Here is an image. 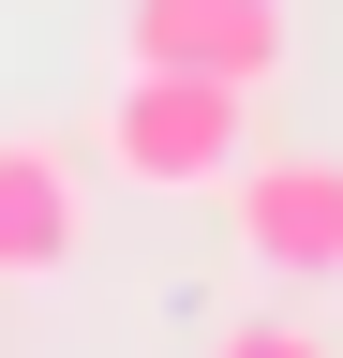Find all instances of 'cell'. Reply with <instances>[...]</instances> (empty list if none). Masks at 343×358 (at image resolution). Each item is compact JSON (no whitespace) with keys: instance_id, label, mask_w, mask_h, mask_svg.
Segmentation results:
<instances>
[{"instance_id":"obj_3","label":"cell","mask_w":343,"mask_h":358,"mask_svg":"<svg viewBox=\"0 0 343 358\" xmlns=\"http://www.w3.org/2000/svg\"><path fill=\"white\" fill-rule=\"evenodd\" d=\"M119 30L164 75H239V90L284 75V0H119Z\"/></svg>"},{"instance_id":"obj_5","label":"cell","mask_w":343,"mask_h":358,"mask_svg":"<svg viewBox=\"0 0 343 358\" xmlns=\"http://www.w3.org/2000/svg\"><path fill=\"white\" fill-rule=\"evenodd\" d=\"M209 358H343V343L314 329V313H254V329H224Z\"/></svg>"},{"instance_id":"obj_2","label":"cell","mask_w":343,"mask_h":358,"mask_svg":"<svg viewBox=\"0 0 343 358\" xmlns=\"http://www.w3.org/2000/svg\"><path fill=\"white\" fill-rule=\"evenodd\" d=\"M224 224L254 268H284V284H343V164L328 150H269L224 179Z\"/></svg>"},{"instance_id":"obj_1","label":"cell","mask_w":343,"mask_h":358,"mask_svg":"<svg viewBox=\"0 0 343 358\" xmlns=\"http://www.w3.org/2000/svg\"><path fill=\"white\" fill-rule=\"evenodd\" d=\"M239 164H254V90L135 60V90L105 105V179H135V194H224Z\"/></svg>"},{"instance_id":"obj_4","label":"cell","mask_w":343,"mask_h":358,"mask_svg":"<svg viewBox=\"0 0 343 358\" xmlns=\"http://www.w3.org/2000/svg\"><path fill=\"white\" fill-rule=\"evenodd\" d=\"M75 224H90V194H75V150H60V134H0V284H45V268H75Z\"/></svg>"}]
</instances>
